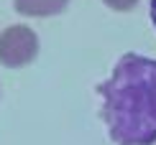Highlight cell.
<instances>
[{"label": "cell", "mask_w": 156, "mask_h": 145, "mask_svg": "<svg viewBox=\"0 0 156 145\" xmlns=\"http://www.w3.org/2000/svg\"><path fill=\"white\" fill-rule=\"evenodd\" d=\"M69 0H13V8L28 18H49L67 10Z\"/></svg>", "instance_id": "3957f363"}, {"label": "cell", "mask_w": 156, "mask_h": 145, "mask_svg": "<svg viewBox=\"0 0 156 145\" xmlns=\"http://www.w3.org/2000/svg\"><path fill=\"white\" fill-rule=\"evenodd\" d=\"M151 21H154V25H156V0H151Z\"/></svg>", "instance_id": "5b68a950"}, {"label": "cell", "mask_w": 156, "mask_h": 145, "mask_svg": "<svg viewBox=\"0 0 156 145\" xmlns=\"http://www.w3.org/2000/svg\"><path fill=\"white\" fill-rule=\"evenodd\" d=\"M102 120L115 145L156 143V59L126 54L97 87Z\"/></svg>", "instance_id": "6da1fadb"}, {"label": "cell", "mask_w": 156, "mask_h": 145, "mask_svg": "<svg viewBox=\"0 0 156 145\" xmlns=\"http://www.w3.org/2000/svg\"><path fill=\"white\" fill-rule=\"evenodd\" d=\"M38 54V36L28 25H8L0 33V64L8 69L28 66Z\"/></svg>", "instance_id": "7a4b0ae2"}, {"label": "cell", "mask_w": 156, "mask_h": 145, "mask_svg": "<svg viewBox=\"0 0 156 145\" xmlns=\"http://www.w3.org/2000/svg\"><path fill=\"white\" fill-rule=\"evenodd\" d=\"M102 3L108 5V8H113V10H131V8H136V3L138 0H102Z\"/></svg>", "instance_id": "277c9868"}]
</instances>
